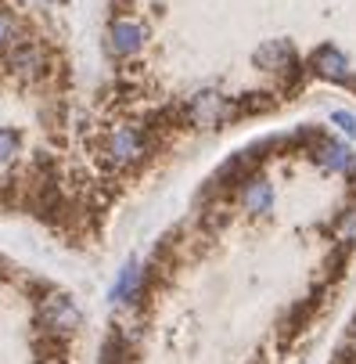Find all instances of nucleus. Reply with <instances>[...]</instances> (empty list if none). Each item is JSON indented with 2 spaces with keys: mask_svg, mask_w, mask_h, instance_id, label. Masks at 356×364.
I'll return each mask as SVG.
<instances>
[{
  "mask_svg": "<svg viewBox=\"0 0 356 364\" xmlns=\"http://www.w3.org/2000/svg\"><path fill=\"white\" fill-rule=\"evenodd\" d=\"M151 148H155V137H151V127H137V123H123L109 130V144L105 155L116 166H137L144 163Z\"/></svg>",
  "mask_w": 356,
  "mask_h": 364,
  "instance_id": "f257e3e1",
  "label": "nucleus"
},
{
  "mask_svg": "<svg viewBox=\"0 0 356 364\" xmlns=\"http://www.w3.org/2000/svg\"><path fill=\"white\" fill-rule=\"evenodd\" d=\"M184 119L198 130H216L223 127L227 119H234V101L213 87L206 90H194L187 101H184Z\"/></svg>",
  "mask_w": 356,
  "mask_h": 364,
  "instance_id": "f03ea898",
  "label": "nucleus"
},
{
  "mask_svg": "<svg viewBox=\"0 0 356 364\" xmlns=\"http://www.w3.org/2000/svg\"><path fill=\"white\" fill-rule=\"evenodd\" d=\"M36 321H40V328L47 336H72L83 325V314H79V306L65 292H47L36 303Z\"/></svg>",
  "mask_w": 356,
  "mask_h": 364,
  "instance_id": "7ed1b4c3",
  "label": "nucleus"
},
{
  "mask_svg": "<svg viewBox=\"0 0 356 364\" xmlns=\"http://www.w3.org/2000/svg\"><path fill=\"white\" fill-rule=\"evenodd\" d=\"M8 69L22 80H36L43 69H47V55L40 40H29V36H18L11 47H8Z\"/></svg>",
  "mask_w": 356,
  "mask_h": 364,
  "instance_id": "20e7f679",
  "label": "nucleus"
},
{
  "mask_svg": "<svg viewBox=\"0 0 356 364\" xmlns=\"http://www.w3.org/2000/svg\"><path fill=\"white\" fill-rule=\"evenodd\" d=\"M252 62H256V69H263V73H277V76H284V73L295 69V47H291L288 40H267V43L256 47Z\"/></svg>",
  "mask_w": 356,
  "mask_h": 364,
  "instance_id": "39448f33",
  "label": "nucleus"
},
{
  "mask_svg": "<svg viewBox=\"0 0 356 364\" xmlns=\"http://www.w3.org/2000/svg\"><path fill=\"white\" fill-rule=\"evenodd\" d=\"M140 292H144V271H140V259L130 256L123 264V271L116 274V285H112L109 299H112V306H126V303L140 299Z\"/></svg>",
  "mask_w": 356,
  "mask_h": 364,
  "instance_id": "423d86ee",
  "label": "nucleus"
},
{
  "mask_svg": "<svg viewBox=\"0 0 356 364\" xmlns=\"http://www.w3.org/2000/svg\"><path fill=\"white\" fill-rule=\"evenodd\" d=\"M310 69L331 83H349V58L342 55V50L335 43H324L313 50V58H310Z\"/></svg>",
  "mask_w": 356,
  "mask_h": 364,
  "instance_id": "0eeeda50",
  "label": "nucleus"
},
{
  "mask_svg": "<svg viewBox=\"0 0 356 364\" xmlns=\"http://www.w3.org/2000/svg\"><path fill=\"white\" fill-rule=\"evenodd\" d=\"M140 47H144V26H137L130 18L112 22V29H109V50H112L116 58H130V55H137Z\"/></svg>",
  "mask_w": 356,
  "mask_h": 364,
  "instance_id": "6e6552de",
  "label": "nucleus"
},
{
  "mask_svg": "<svg viewBox=\"0 0 356 364\" xmlns=\"http://www.w3.org/2000/svg\"><path fill=\"white\" fill-rule=\"evenodd\" d=\"M313 159H317L328 173H352V170H356V155H352V148L342 144V141H317Z\"/></svg>",
  "mask_w": 356,
  "mask_h": 364,
  "instance_id": "1a4fd4ad",
  "label": "nucleus"
},
{
  "mask_svg": "<svg viewBox=\"0 0 356 364\" xmlns=\"http://www.w3.org/2000/svg\"><path fill=\"white\" fill-rule=\"evenodd\" d=\"M241 205L252 217H267L274 210V184L267 177H248L241 184Z\"/></svg>",
  "mask_w": 356,
  "mask_h": 364,
  "instance_id": "9d476101",
  "label": "nucleus"
},
{
  "mask_svg": "<svg viewBox=\"0 0 356 364\" xmlns=\"http://www.w3.org/2000/svg\"><path fill=\"white\" fill-rule=\"evenodd\" d=\"M18 148H22L18 130H11V127H0V166H11V163L18 159Z\"/></svg>",
  "mask_w": 356,
  "mask_h": 364,
  "instance_id": "9b49d317",
  "label": "nucleus"
},
{
  "mask_svg": "<svg viewBox=\"0 0 356 364\" xmlns=\"http://www.w3.org/2000/svg\"><path fill=\"white\" fill-rule=\"evenodd\" d=\"M15 40H18V22H15L11 11L0 8V50H8Z\"/></svg>",
  "mask_w": 356,
  "mask_h": 364,
  "instance_id": "f8f14e48",
  "label": "nucleus"
},
{
  "mask_svg": "<svg viewBox=\"0 0 356 364\" xmlns=\"http://www.w3.org/2000/svg\"><path fill=\"white\" fill-rule=\"evenodd\" d=\"M338 238H342L345 245H349V242H356V205L338 217Z\"/></svg>",
  "mask_w": 356,
  "mask_h": 364,
  "instance_id": "ddd939ff",
  "label": "nucleus"
},
{
  "mask_svg": "<svg viewBox=\"0 0 356 364\" xmlns=\"http://www.w3.org/2000/svg\"><path fill=\"white\" fill-rule=\"evenodd\" d=\"M331 127H338L345 137H356V116L345 112V109H335V112H331Z\"/></svg>",
  "mask_w": 356,
  "mask_h": 364,
  "instance_id": "4468645a",
  "label": "nucleus"
},
{
  "mask_svg": "<svg viewBox=\"0 0 356 364\" xmlns=\"http://www.w3.org/2000/svg\"><path fill=\"white\" fill-rule=\"evenodd\" d=\"M47 4H58V0H47Z\"/></svg>",
  "mask_w": 356,
  "mask_h": 364,
  "instance_id": "2eb2a0df",
  "label": "nucleus"
}]
</instances>
